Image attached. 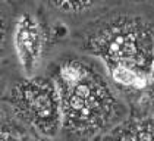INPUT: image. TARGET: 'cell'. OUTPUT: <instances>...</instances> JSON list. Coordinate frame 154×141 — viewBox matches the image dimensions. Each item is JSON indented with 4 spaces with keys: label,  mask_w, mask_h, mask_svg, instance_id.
<instances>
[{
    "label": "cell",
    "mask_w": 154,
    "mask_h": 141,
    "mask_svg": "<svg viewBox=\"0 0 154 141\" xmlns=\"http://www.w3.org/2000/svg\"><path fill=\"white\" fill-rule=\"evenodd\" d=\"M103 141H154V113L132 110L125 121L107 132Z\"/></svg>",
    "instance_id": "obj_5"
},
{
    "label": "cell",
    "mask_w": 154,
    "mask_h": 141,
    "mask_svg": "<svg viewBox=\"0 0 154 141\" xmlns=\"http://www.w3.org/2000/svg\"><path fill=\"white\" fill-rule=\"evenodd\" d=\"M25 125L21 124L13 113L5 107L2 112V141H28V135L24 128Z\"/></svg>",
    "instance_id": "obj_6"
},
{
    "label": "cell",
    "mask_w": 154,
    "mask_h": 141,
    "mask_svg": "<svg viewBox=\"0 0 154 141\" xmlns=\"http://www.w3.org/2000/svg\"><path fill=\"white\" fill-rule=\"evenodd\" d=\"M35 141H48V138H37Z\"/></svg>",
    "instance_id": "obj_9"
},
{
    "label": "cell",
    "mask_w": 154,
    "mask_h": 141,
    "mask_svg": "<svg viewBox=\"0 0 154 141\" xmlns=\"http://www.w3.org/2000/svg\"><path fill=\"white\" fill-rule=\"evenodd\" d=\"M137 110H142V112H148V113H154V65L151 69V78H150V84L148 88L145 90V93L142 94L140 102L135 105Z\"/></svg>",
    "instance_id": "obj_8"
},
{
    "label": "cell",
    "mask_w": 154,
    "mask_h": 141,
    "mask_svg": "<svg viewBox=\"0 0 154 141\" xmlns=\"http://www.w3.org/2000/svg\"><path fill=\"white\" fill-rule=\"evenodd\" d=\"M94 141H103V140H101V138H98V140H94Z\"/></svg>",
    "instance_id": "obj_10"
},
{
    "label": "cell",
    "mask_w": 154,
    "mask_h": 141,
    "mask_svg": "<svg viewBox=\"0 0 154 141\" xmlns=\"http://www.w3.org/2000/svg\"><path fill=\"white\" fill-rule=\"evenodd\" d=\"M84 50L100 59L113 87L132 105L148 88L154 65V21L120 12L95 22L82 38Z\"/></svg>",
    "instance_id": "obj_2"
},
{
    "label": "cell",
    "mask_w": 154,
    "mask_h": 141,
    "mask_svg": "<svg viewBox=\"0 0 154 141\" xmlns=\"http://www.w3.org/2000/svg\"><path fill=\"white\" fill-rule=\"evenodd\" d=\"M50 77L60 96L65 141L98 140L129 116L125 100L94 60L62 58Z\"/></svg>",
    "instance_id": "obj_1"
},
{
    "label": "cell",
    "mask_w": 154,
    "mask_h": 141,
    "mask_svg": "<svg viewBox=\"0 0 154 141\" xmlns=\"http://www.w3.org/2000/svg\"><path fill=\"white\" fill-rule=\"evenodd\" d=\"M3 100L13 116L41 138H54L62 131L60 96L51 77L21 78Z\"/></svg>",
    "instance_id": "obj_3"
},
{
    "label": "cell",
    "mask_w": 154,
    "mask_h": 141,
    "mask_svg": "<svg viewBox=\"0 0 154 141\" xmlns=\"http://www.w3.org/2000/svg\"><path fill=\"white\" fill-rule=\"evenodd\" d=\"M47 40L46 27L35 16L31 13H24L18 18L13 31V46L19 65L26 75H31L35 70Z\"/></svg>",
    "instance_id": "obj_4"
},
{
    "label": "cell",
    "mask_w": 154,
    "mask_h": 141,
    "mask_svg": "<svg viewBox=\"0 0 154 141\" xmlns=\"http://www.w3.org/2000/svg\"><path fill=\"white\" fill-rule=\"evenodd\" d=\"M94 6V2H87V0H76V2L62 0V2H50L48 3V8L54 9L56 12H62L63 15H79L84 12H88Z\"/></svg>",
    "instance_id": "obj_7"
}]
</instances>
